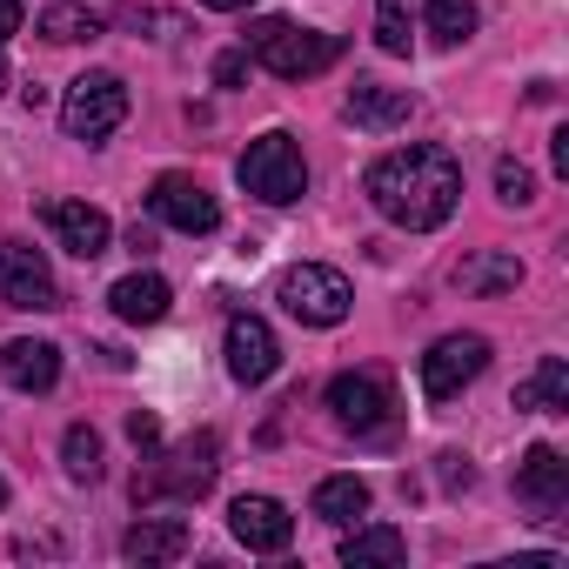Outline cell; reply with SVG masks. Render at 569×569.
Listing matches in <instances>:
<instances>
[{"label":"cell","mask_w":569,"mask_h":569,"mask_svg":"<svg viewBox=\"0 0 569 569\" xmlns=\"http://www.w3.org/2000/svg\"><path fill=\"white\" fill-rule=\"evenodd\" d=\"M362 188H369V201H376L382 221H396L409 234H429L462 201V161L449 148H436V141H409V148H389L362 174Z\"/></svg>","instance_id":"1"},{"label":"cell","mask_w":569,"mask_h":569,"mask_svg":"<svg viewBox=\"0 0 569 569\" xmlns=\"http://www.w3.org/2000/svg\"><path fill=\"white\" fill-rule=\"evenodd\" d=\"M214 476H221V436L201 429V436L174 442L168 456H154V462L134 476V502H141V509H148V502H194V496L214 489Z\"/></svg>","instance_id":"2"},{"label":"cell","mask_w":569,"mask_h":569,"mask_svg":"<svg viewBox=\"0 0 569 569\" xmlns=\"http://www.w3.org/2000/svg\"><path fill=\"white\" fill-rule=\"evenodd\" d=\"M248 61H261L268 74L281 81H309L322 68L342 61V34H316V28H296V21H254L248 28Z\"/></svg>","instance_id":"3"},{"label":"cell","mask_w":569,"mask_h":569,"mask_svg":"<svg viewBox=\"0 0 569 569\" xmlns=\"http://www.w3.org/2000/svg\"><path fill=\"white\" fill-rule=\"evenodd\" d=\"M234 174H241V188H248L254 201H268V208H289V201L309 194V161H302L296 134H281V128L254 134V141L241 148Z\"/></svg>","instance_id":"4"},{"label":"cell","mask_w":569,"mask_h":569,"mask_svg":"<svg viewBox=\"0 0 569 569\" xmlns=\"http://www.w3.org/2000/svg\"><path fill=\"white\" fill-rule=\"evenodd\" d=\"M274 302L289 309L302 329H336V322H349V274L342 268H322V261H296L289 274L274 281Z\"/></svg>","instance_id":"5"},{"label":"cell","mask_w":569,"mask_h":569,"mask_svg":"<svg viewBox=\"0 0 569 569\" xmlns=\"http://www.w3.org/2000/svg\"><path fill=\"white\" fill-rule=\"evenodd\" d=\"M128 121V81L121 74H81V81H68V101H61V128L74 134V141H88V148H101L114 128Z\"/></svg>","instance_id":"6"},{"label":"cell","mask_w":569,"mask_h":569,"mask_svg":"<svg viewBox=\"0 0 569 569\" xmlns=\"http://www.w3.org/2000/svg\"><path fill=\"white\" fill-rule=\"evenodd\" d=\"M329 409H336L342 429H356V436H382V429L396 422V389H389L382 369H342V376L329 382Z\"/></svg>","instance_id":"7"},{"label":"cell","mask_w":569,"mask_h":569,"mask_svg":"<svg viewBox=\"0 0 569 569\" xmlns=\"http://www.w3.org/2000/svg\"><path fill=\"white\" fill-rule=\"evenodd\" d=\"M0 302H8V309H34V316L61 309V281H54V268H48V254L34 241H8V248H0Z\"/></svg>","instance_id":"8"},{"label":"cell","mask_w":569,"mask_h":569,"mask_svg":"<svg viewBox=\"0 0 569 569\" xmlns=\"http://www.w3.org/2000/svg\"><path fill=\"white\" fill-rule=\"evenodd\" d=\"M482 369H489V336H442L422 356V396L429 402H456Z\"/></svg>","instance_id":"9"},{"label":"cell","mask_w":569,"mask_h":569,"mask_svg":"<svg viewBox=\"0 0 569 569\" xmlns=\"http://www.w3.org/2000/svg\"><path fill=\"white\" fill-rule=\"evenodd\" d=\"M148 208H154V221H168V228H181V234H214V228H221V201H214L194 174H161V181L148 188Z\"/></svg>","instance_id":"10"},{"label":"cell","mask_w":569,"mask_h":569,"mask_svg":"<svg viewBox=\"0 0 569 569\" xmlns=\"http://www.w3.org/2000/svg\"><path fill=\"white\" fill-rule=\"evenodd\" d=\"M516 496L536 509V522H556L562 502H569V456L549 449V442L522 449V462H516Z\"/></svg>","instance_id":"11"},{"label":"cell","mask_w":569,"mask_h":569,"mask_svg":"<svg viewBox=\"0 0 569 569\" xmlns=\"http://www.w3.org/2000/svg\"><path fill=\"white\" fill-rule=\"evenodd\" d=\"M228 529H234V542L254 549V556H281V549L296 542V516L281 509L274 496H234V502H228Z\"/></svg>","instance_id":"12"},{"label":"cell","mask_w":569,"mask_h":569,"mask_svg":"<svg viewBox=\"0 0 569 569\" xmlns=\"http://www.w3.org/2000/svg\"><path fill=\"white\" fill-rule=\"evenodd\" d=\"M221 349H228V376L241 389H261L281 369V342H274V329L261 316H228V342Z\"/></svg>","instance_id":"13"},{"label":"cell","mask_w":569,"mask_h":569,"mask_svg":"<svg viewBox=\"0 0 569 569\" xmlns=\"http://www.w3.org/2000/svg\"><path fill=\"white\" fill-rule=\"evenodd\" d=\"M48 228H54V234H61V248H68V254H81V261L108 254V241H114V221H108L94 201H48Z\"/></svg>","instance_id":"14"},{"label":"cell","mask_w":569,"mask_h":569,"mask_svg":"<svg viewBox=\"0 0 569 569\" xmlns=\"http://www.w3.org/2000/svg\"><path fill=\"white\" fill-rule=\"evenodd\" d=\"M409 88H389V81H356L349 88V101H342V114L356 121V128H369V134H396L402 121H409Z\"/></svg>","instance_id":"15"},{"label":"cell","mask_w":569,"mask_h":569,"mask_svg":"<svg viewBox=\"0 0 569 569\" xmlns=\"http://www.w3.org/2000/svg\"><path fill=\"white\" fill-rule=\"evenodd\" d=\"M0 382L21 396H48L61 382V349L54 342H8L0 349Z\"/></svg>","instance_id":"16"},{"label":"cell","mask_w":569,"mask_h":569,"mask_svg":"<svg viewBox=\"0 0 569 569\" xmlns=\"http://www.w3.org/2000/svg\"><path fill=\"white\" fill-rule=\"evenodd\" d=\"M168 302H174V289H168V281L154 274V268H141V274H121L114 281V289H108V309L121 316V322H161L168 316Z\"/></svg>","instance_id":"17"},{"label":"cell","mask_w":569,"mask_h":569,"mask_svg":"<svg viewBox=\"0 0 569 569\" xmlns=\"http://www.w3.org/2000/svg\"><path fill=\"white\" fill-rule=\"evenodd\" d=\"M522 416H569V362L562 356H542L522 382H516V396H509Z\"/></svg>","instance_id":"18"},{"label":"cell","mask_w":569,"mask_h":569,"mask_svg":"<svg viewBox=\"0 0 569 569\" xmlns=\"http://www.w3.org/2000/svg\"><path fill=\"white\" fill-rule=\"evenodd\" d=\"M121 556L128 562H181L188 556V522L181 516H141L121 536Z\"/></svg>","instance_id":"19"},{"label":"cell","mask_w":569,"mask_h":569,"mask_svg":"<svg viewBox=\"0 0 569 569\" xmlns=\"http://www.w3.org/2000/svg\"><path fill=\"white\" fill-rule=\"evenodd\" d=\"M456 289L462 296H509V289H522V261L509 248H482L456 268Z\"/></svg>","instance_id":"20"},{"label":"cell","mask_w":569,"mask_h":569,"mask_svg":"<svg viewBox=\"0 0 569 569\" xmlns=\"http://www.w3.org/2000/svg\"><path fill=\"white\" fill-rule=\"evenodd\" d=\"M309 509H316L322 522L349 529V522H362V516H369V482H362V476H322V482H316V496H309Z\"/></svg>","instance_id":"21"},{"label":"cell","mask_w":569,"mask_h":569,"mask_svg":"<svg viewBox=\"0 0 569 569\" xmlns=\"http://www.w3.org/2000/svg\"><path fill=\"white\" fill-rule=\"evenodd\" d=\"M409 556V536L402 529H389V522H349V536H342V562L349 569H369V562H402Z\"/></svg>","instance_id":"22"},{"label":"cell","mask_w":569,"mask_h":569,"mask_svg":"<svg viewBox=\"0 0 569 569\" xmlns=\"http://www.w3.org/2000/svg\"><path fill=\"white\" fill-rule=\"evenodd\" d=\"M429 34L442 41V48H456V41H469L476 34V0H429Z\"/></svg>","instance_id":"23"},{"label":"cell","mask_w":569,"mask_h":569,"mask_svg":"<svg viewBox=\"0 0 569 569\" xmlns=\"http://www.w3.org/2000/svg\"><path fill=\"white\" fill-rule=\"evenodd\" d=\"M61 462H68L74 482H101V436H94L88 422H74V429L61 436Z\"/></svg>","instance_id":"24"},{"label":"cell","mask_w":569,"mask_h":569,"mask_svg":"<svg viewBox=\"0 0 569 569\" xmlns=\"http://www.w3.org/2000/svg\"><path fill=\"white\" fill-rule=\"evenodd\" d=\"M41 34H48V41H61V48H74V41H94V34H101V21H94L88 8H41Z\"/></svg>","instance_id":"25"},{"label":"cell","mask_w":569,"mask_h":569,"mask_svg":"<svg viewBox=\"0 0 569 569\" xmlns=\"http://www.w3.org/2000/svg\"><path fill=\"white\" fill-rule=\"evenodd\" d=\"M409 0H376V48L382 54H409Z\"/></svg>","instance_id":"26"},{"label":"cell","mask_w":569,"mask_h":569,"mask_svg":"<svg viewBox=\"0 0 569 569\" xmlns=\"http://www.w3.org/2000/svg\"><path fill=\"white\" fill-rule=\"evenodd\" d=\"M496 201H502V208H529V201H536V174H529L516 154L496 161Z\"/></svg>","instance_id":"27"},{"label":"cell","mask_w":569,"mask_h":569,"mask_svg":"<svg viewBox=\"0 0 569 569\" xmlns=\"http://www.w3.org/2000/svg\"><path fill=\"white\" fill-rule=\"evenodd\" d=\"M241 74H248V48H228L214 61V88H241Z\"/></svg>","instance_id":"28"},{"label":"cell","mask_w":569,"mask_h":569,"mask_svg":"<svg viewBox=\"0 0 569 569\" xmlns=\"http://www.w3.org/2000/svg\"><path fill=\"white\" fill-rule=\"evenodd\" d=\"M128 436H134V449H154V442H161V416H154V409H134V416H128Z\"/></svg>","instance_id":"29"},{"label":"cell","mask_w":569,"mask_h":569,"mask_svg":"<svg viewBox=\"0 0 569 569\" xmlns=\"http://www.w3.org/2000/svg\"><path fill=\"white\" fill-rule=\"evenodd\" d=\"M21 21H28V8H21V0H0V48H8V41L21 34Z\"/></svg>","instance_id":"30"},{"label":"cell","mask_w":569,"mask_h":569,"mask_svg":"<svg viewBox=\"0 0 569 569\" xmlns=\"http://www.w3.org/2000/svg\"><path fill=\"white\" fill-rule=\"evenodd\" d=\"M442 482H449V489H469V482H476L469 456H442Z\"/></svg>","instance_id":"31"},{"label":"cell","mask_w":569,"mask_h":569,"mask_svg":"<svg viewBox=\"0 0 569 569\" xmlns=\"http://www.w3.org/2000/svg\"><path fill=\"white\" fill-rule=\"evenodd\" d=\"M549 161H556V174H569V128H556V141H549Z\"/></svg>","instance_id":"32"},{"label":"cell","mask_w":569,"mask_h":569,"mask_svg":"<svg viewBox=\"0 0 569 569\" xmlns=\"http://www.w3.org/2000/svg\"><path fill=\"white\" fill-rule=\"evenodd\" d=\"M201 8H214V14H248L254 0H201Z\"/></svg>","instance_id":"33"},{"label":"cell","mask_w":569,"mask_h":569,"mask_svg":"<svg viewBox=\"0 0 569 569\" xmlns=\"http://www.w3.org/2000/svg\"><path fill=\"white\" fill-rule=\"evenodd\" d=\"M8 88H14V81H8V48H0V94H8Z\"/></svg>","instance_id":"34"},{"label":"cell","mask_w":569,"mask_h":569,"mask_svg":"<svg viewBox=\"0 0 569 569\" xmlns=\"http://www.w3.org/2000/svg\"><path fill=\"white\" fill-rule=\"evenodd\" d=\"M0 502H8V476H0Z\"/></svg>","instance_id":"35"}]
</instances>
